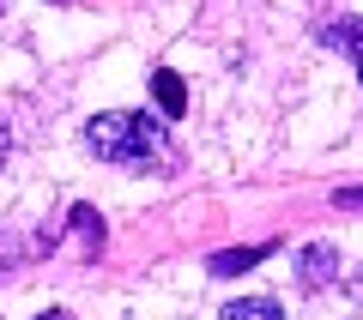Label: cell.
I'll return each instance as SVG.
<instances>
[{"mask_svg": "<svg viewBox=\"0 0 363 320\" xmlns=\"http://www.w3.org/2000/svg\"><path fill=\"white\" fill-rule=\"evenodd\" d=\"M85 152L97 164H121V169H152L169 152L164 121L145 115V109H104V115L85 121Z\"/></svg>", "mask_w": 363, "mask_h": 320, "instance_id": "cell-1", "label": "cell"}, {"mask_svg": "<svg viewBox=\"0 0 363 320\" xmlns=\"http://www.w3.org/2000/svg\"><path fill=\"white\" fill-rule=\"evenodd\" d=\"M297 284H303V290H327V284H339V248L333 242L297 248Z\"/></svg>", "mask_w": 363, "mask_h": 320, "instance_id": "cell-2", "label": "cell"}, {"mask_svg": "<svg viewBox=\"0 0 363 320\" xmlns=\"http://www.w3.org/2000/svg\"><path fill=\"white\" fill-rule=\"evenodd\" d=\"M67 230L79 236V260H97V254H104V212H97V205L79 200L73 212H67Z\"/></svg>", "mask_w": 363, "mask_h": 320, "instance_id": "cell-3", "label": "cell"}, {"mask_svg": "<svg viewBox=\"0 0 363 320\" xmlns=\"http://www.w3.org/2000/svg\"><path fill=\"white\" fill-rule=\"evenodd\" d=\"M272 254V242H248V248H218V254L206 260V272L212 278H242V272H255L260 260Z\"/></svg>", "mask_w": 363, "mask_h": 320, "instance_id": "cell-4", "label": "cell"}, {"mask_svg": "<svg viewBox=\"0 0 363 320\" xmlns=\"http://www.w3.org/2000/svg\"><path fill=\"white\" fill-rule=\"evenodd\" d=\"M315 37H321V49H339V55H351V61H363V13H351V18H327Z\"/></svg>", "mask_w": 363, "mask_h": 320, "instance_id": "cell-5", "label": "cell"}, {"mask_svg": "<svg viewBox=\"0 0 363 320\" xmlns=\"http://www.w3.org/2000/svg\"><path fill=\"white\" fill-rule=\"evenodd\" d=\"M152 97H157V109H164L169 121L188 115V85H182L176 67H157V73H152Z\"/></svg>", "mask_w": 363, "mask_h": 320, "instance_id": "cell-6", "label": "cell"}, {"mask_svg": "<svg viewBox=\"0 0 363 320\" xmlns=\"http://www.w3.org/2000/svg\"><path fill=\"white\" fill-rule=\"evenodd\" d=\"M218 320H285V308L272 302V296H242V302H230Z\"/></svg>", "mask_w": 363, "mask_h": 320, "instance_id": "cell-7", "label": "cell"}, {"mask_svg": "<svg viewBox=\"0 0 363 320\" xmlns=\"http://www.w3.org/2000/svg\"><path fill=\"white\" fill-rule=\"evenodd\" d=\"M333 205H339V212H363V188H339Z\"/></svg>", "mask_w": 363, "mask_h": 320, "instance_id": "cell-8", "label": "cell"}, {"mask_svg": "<svg viewBox=\"0 0 363 320\" xmlns=\"http://www.w3.org/2000/svg\"><path fill=\"white\" fill-rule=\"evenodd\" d=\"M37 320H73V314H67V308H43Z\"/></svg>", "mask_w": 363, "mask_h": 320, "instance_id": "cell-9", "label": "cell"}, {"mask_svg": "<svg viewBox=\"0 0 363 320\" xmlns=\"http://www.w3.org/2000/svg\"><path fill=\"white\" fill-rule=\"evenodd\" d=\"M351 290H357V302H363V266H357V272H351Z\"/></svg>", "mask_w": 363, "mask_h": 320, "instance_id": "cell-10", "label": "cell"}, {"mask_svg": "<svg viewBox=\"0 0 363 320\" xmlns=\"http://www.w3.org/2000/svg\"><path fill=\"white\" fill-rule=\"evenodd\" d=\"M6 152H13V139H6V127H0V164H6Z\"/></svg>", "mask_w": 363, "mask_h": 320, "instance_id": "cell-11", "label": "cell"}, {"mask_svg": "<svg viewBox=\"0 0 363 320\" xmlns=\"http://www.w3.org/2000/svg\"><path fill=\"white\" fill-rule=\"evenodd\" d=\"M357 85H363V61H357Z\"/></svg>", "mask_w": 363, "mask_h": 320, "instance_id": "cell-12", "label": "cell"}]
</instances>
